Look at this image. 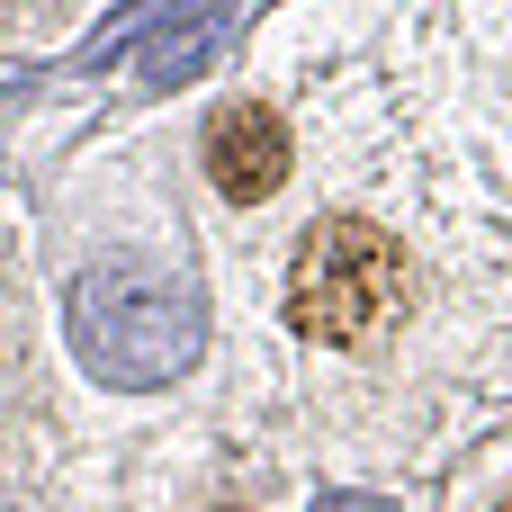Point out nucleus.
<instances>
[{
	"mask_svg": "<svg viewBox=\"0 0 512 512\" xmlns=\"http://www.w3.org/2000/svg\"><path fill=\"white\" fill-rule=\"evenodd\" d=\"M63 324H72V351L99 387H171L207 342L198 288L180 270L144 261V252H117V261L81 270Z\"/></svg>",
	"mask_w": 512,
	"mask_h": 512,
	"instance_id": "1",
	"label": "nucleus"
},
{
	"mask_svg": "<svg viewBox=\"0 0 512 512\" xmlns=\"http://www.w3.org/2000/svg\"><path fill=\"white\" fill-rule=\"evenodd\" d=\"M405 297V252L369 225V216H333L306 234L297 270H288V315L315 342H360L369 324H387Z\"/></svg>",
	"mask_w": 512,
	"mask_h": 512,
	"instance_id": "2",
	"label": "nucleus"
},
{
	"mask_svg": "<svg viewBox=\"0 0 512 512\" xmlns=\"http://www.w3.org/2000/svg\"><path fill=\"white\" fill-rule=\"evenodd\" d=\"M207 171H216L225 198H270L288 180V126H279V108H261V99L225 108L207 126Z\"/></svg>",
	"mask_w": 512,
	"mask_h": 512,
	"instance_id": "3",
	"label": "nucleus"
},
{
	"mask_svg": "<svg viewBox=\"0 0 512 512\" xmlns=\"http://www.w3.org/2000/svg\"><path fill=\"white\" fill-rule=\"evenodd\" d=\"M216 45H225V9H216V0H180V9H162V18L135 36V72H144L153 90H171V81L207 72Z\"/></svg>",
	"mask_w": 512,
	"mask_h": 512,
	"instance_id": "4",
	"label": "nucleus"
},
{
	"mask_svg": "<svg viewBox=\"0 0 512 512\" xmlns=\"http://www.w3.org/2000/svg\"><path fill=\"white\" fill-rule=\"evenodd\" d=\"M315 512H396V504H387V495H324Z\"/></svg>",
	"mask_w": 512,
	"mask_h": 512,
	"instance_id": "5",
	"label": "nucleus"
},
{
	"mask_svg": "<svg viewBox=\"0 0 512 512\" xmlns=\"http://www.w3.org/2000/svg\"><path fill=\"white\" fill-rule=\"evenodd\" d=\"M504 512H512V504H504Z\"/></svg>",
	"mask_w": 512,
	"mask_h": 512,
	"instance_id": "6",
	"label": "nucleus"
}]
</instances>
